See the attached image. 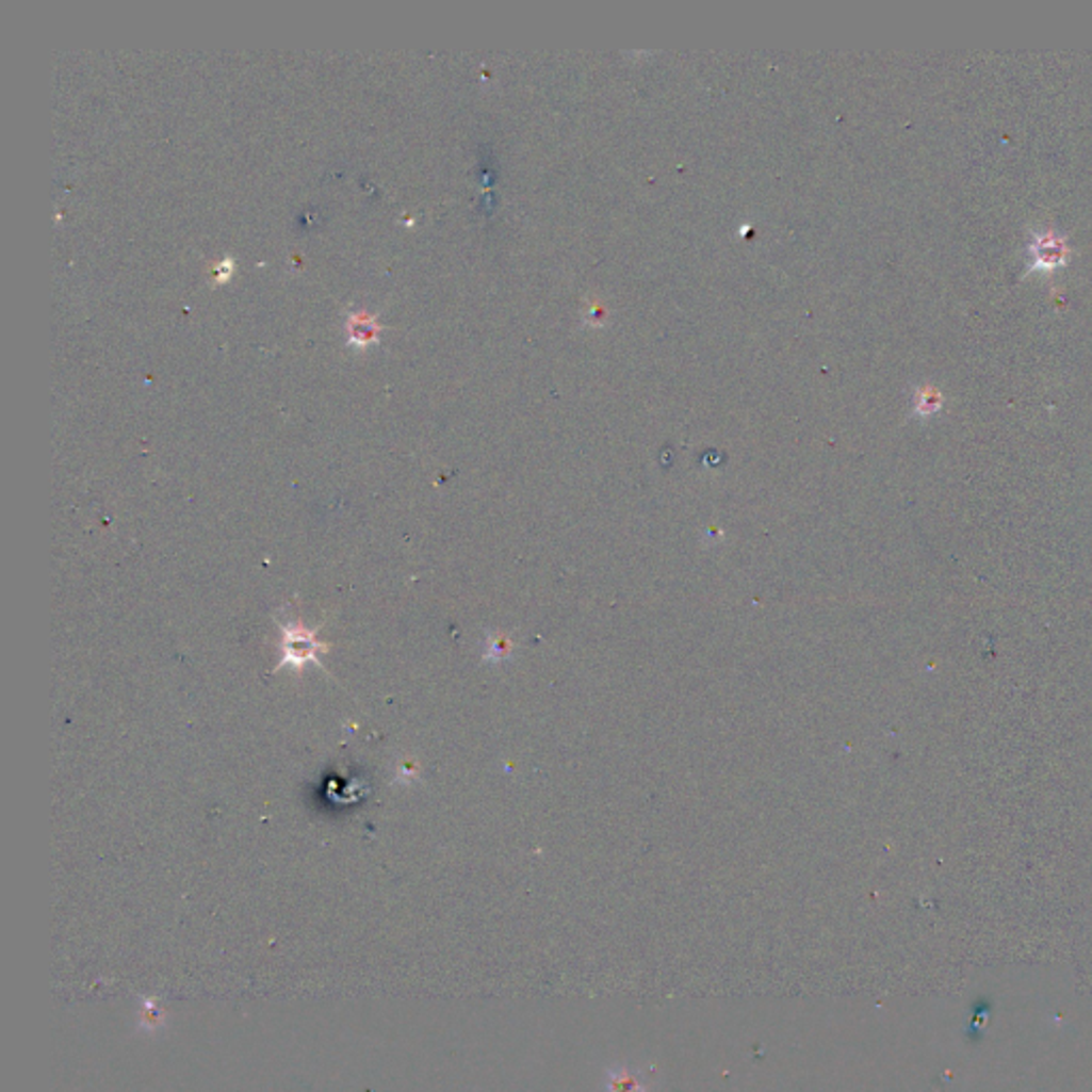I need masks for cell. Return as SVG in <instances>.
Returning a JSON list of instances; mask_svg holds the SVG:
<instances>
[{"mask_svg":"<svg viewBox=\"0 0 1092 1092\" xmlns=\"http://www.w3.org/2000/svg\"><path fill=\"white\" fill-rule=\"evenodd\" d=\"M604 1092H649V1079L638 1069L615 1064L606 1069Z\"/></svg>","mask_w":1092,"mask_h":1092,"instance_id":"3957f363","label":"cell"},{"mask_svg":"<svg viewBox=\"0 0 1092 1092\" xmlns=\"http://www.w3.org/2000/svg\"><path fill=\"white\" fill-rule=\"evenodd\" d=\"M276 621L282 630V657H280V664L274 668V672H280L282 668H293L299 674L304 670V666H308V664H316L319 668L327 670L325 664L321 662V655H325L331 647L316 638V632L321 628L310 630L308 625H304L301 621H297L293 617H287V619L276 617Z\"/></svg>","mask_w":1092,"mask_h":1092,"instance_id":"6da1fadb","label":"cell"},{"mask_svg":"<svg viewBox=\"0 0 1092 1092\" xmlns=\"http://www.w3.org/2000/svg\"><path fill=\"white\" fill-rule=\"evenodd\" d=\"M943 408V393L932 385H922L913 393V412L917 417H930Z\"/></svg>","mask_w":1092,"mask_h":1092,"instance_id":"5b68a950","label":"cell"},{"mask_svg":"<svg viewBox=\"0 0 1092 1092\" xmlns=\"http://www.w3.org/2000/svg\"><path fill=\"white\" fill-rule=\"evenodd\" d=\"M1071 259V246L1062 233L1054 227H1045L1030 233L1028 242V267L1024 276L1030 274H1052L1064 267Z\"/></svg>","mask_w":1092,"mask_h":1092,"instance_id":"7a4b0ae2","label":"cell"},{"mask_svg":"<svg viewBox=\"0 0 1092 1092\" xmlns=\"http://www.w3.org/2000/svg\"><path fill=\"white\" fill-rule=\"evenodd\" d=\"M380 325L376 323L374 316L370 314H351L348 321H346V331H348V344L363 351L372 344L378 342V333H380Z\"/></svg>","mask_w":1092,"mask_h":1092,"instance_id":"277c9868","label":"cell"},{"mask_svg":"<svg viewBox=\"0 0 1092 1092\" xmlns=\"http://www.w3.org/2000/svg\"><path fill=\"white\" fill-rule=\"evenodd\" d=\"M231 272H233V261H231V259L221 261V263L216 265V270H214V274H216V280H218V282H225V280L231 276Z\"/></svg>","mask_w":1092,"mask_h":1092,"instance_id":"8992f818","label":"cell"}]
</instances>
